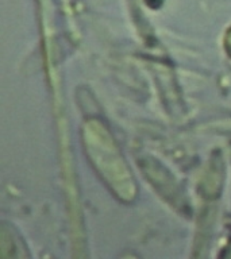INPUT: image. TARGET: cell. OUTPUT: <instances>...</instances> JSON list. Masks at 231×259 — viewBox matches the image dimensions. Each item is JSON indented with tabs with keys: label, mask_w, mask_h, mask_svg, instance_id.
<instances>
[{
	"label": "cell",
	"mask_w": 231,
	"mask_h": 259,
	"mask_svg": "<svg viewBox=\"0 0 231 259\" xmlns=\"http://www.w3.org/2000/svg\"><path fill=\"white\" fill-rule=\"evenodd\" d=\"M226 49L228 50V53H230L231 56V30L230 32H228V36H226Z\"/></svg>",
	"instance_id": "cell-1"
}]
</instances>
